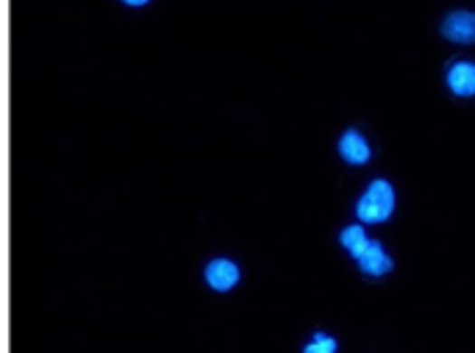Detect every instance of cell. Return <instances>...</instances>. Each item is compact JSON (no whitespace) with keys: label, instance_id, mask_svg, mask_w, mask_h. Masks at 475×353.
Listing matches in <instances>:
<instances>
[{"label":"cell","instance_id":"obj_1","mask_svg":"<svg viewBox=\"0 0 475 353\" xmlns=\"http://www.w3.org/2000/svg\"><path fill=\"white\" fill-rule=\"evenodd\" d=\"M394 209V189L386 181H373L370 189L365 192V198L359 201V215L362 223H384Z\"/></svg>","mask_w":475,"mask_h":353},{"label":"cell","instance_id":"obj_2","mask_svg":"<svg viewBox=\"0 0 475 353\" xmlns=\"http://www.w3.org/2000/svg\"><path fill=\"white\" fill-rule=\"evenodd\" d=\"M242 279V270L228 256H214L204 264V281L214 292H231Z\"/></svg>","mask_w":475,"mask_h":353},{"label":"cell","instance_id":"obj_3","mask_svg":"<svg viewBox=\"0 0 475 353\" xmlns=\"http://www.w3.org/2000/svg\"><path fill=\"white\" fill-rule=\"evenodd\" d=\"M442 33L453 43H475V14L472 12H453L442 23Z\"/></svg>","mask_w":475,"mask_h":353},{"label":"cell","instance_id":"obj_4","mask_svg":"<svg viewBox=\"0 0 475 353\" xmlns=\"http://www.w3.org/2000/svg\"><path fill=\"white\" fill-rule=\"evenodd\" d=\"M356 262L362 264V270L367 272V276H384V272L392 270V259L384 253V248L375 240H367V248L362 251V256Z\"/></svg>","mask_w":475,"mask_h":353},{"label":"cell","instance_id":"obj_5","mask_svg":"<svg viewBox=\"0 0 475 353\" xmlns=\"http://www.w3.org/2000/svg\"><path fill=\"white\" fill-rule=\"evenodd\" d=\"M448 84H451V90H453L456 95H461V98L475 95V64H470V62L453 64L451 72H448Z\"/></svg>","mask_w":475,"mask_h":353},{"label":"cell","instance_id":"obj_6","mask_svg":"<svg viewBox=\"0 0 475 353\" xmlns=\"http://www.w3.org/2000/svg\"><path fill=\"white\" fill-rule=\"evenodd\" d=\"M339 153H342V159L350 162V165H367L370 162V148L362 139V134H356V131H347L339 139Z\"/></svg>","mask_w":475,"mask_h":353},{"label":"cell","instance_id":"obj_7","mask_svg":"<svg viewBox=\"0 0 475 353\" xmlns=\"http://www.w3.org/2000/svg\"><path fill=\"white\" fill-rule=\"evenodd\" d=\"M339 243H342V248H345V251H347L353 259H359V256H362V251L367 248V234H365V228H362V225H350V228H345V231H342Z\"/></svg>","mask_w":475,"mask_h":353},{"label":"cell","instance_id":"obj_8","mask_svg":"<svg viewBox=\"0 0 475 353\" xmlns=\"http://www.w3.org/2000/svg\"><path fill=\"white\" fill-rule=\"evenodd\" d=\"M303 353H337V339L326 337L323 331H317V337L303 348Z\"/></svg>","mask_w":475,"mask_h":353},{"label":"cell","instance_id":"obj_9","mask_svg":"<svg viewBox=\"0 0 475 353\" xmlns=\"http://www.w3.org/2000/svg\"><path fill=\"white\" fill-rule=\"evenodd\" d=\"M126 6H134V9H142V6H147L150 0H123Z\"/></svg>","mask_w":475,"mask_h":353}]
</instances>
